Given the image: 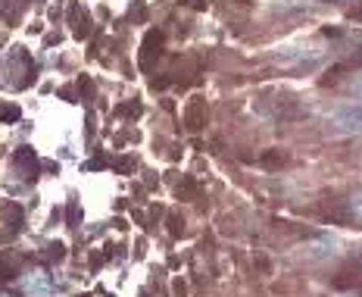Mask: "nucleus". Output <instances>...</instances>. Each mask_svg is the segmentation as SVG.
Wrapping results in <instances>:
<instances>
[{
  "instance_id": "10",
  "label": "nucleus",
  "mask_w": 362,
  "mask_h": 297,
  "mask_svg": "<svg viewBox=\"0 0 362 297\" xmlns=\"http://www.w3.org/2000/svg\"><path fill=\"white\" fill-rule=\"evenodd\" d=\"M347 91H350V97H356V101H362V72H356V76L350 78Z\"/></svg>"
},
{
  "instance_id": "9",
  "label": "nucleus",
  "mask_w": 362,
  "mask_h": 297,
  "mask_svg": "<svg viewBox=\"0 0 362 297\" xmlns=\"http://www.w3.org/2000/svg\"><path fill=\"white\" fill-rule=\"evenodd\" d=\"M350 213H353V219L362 226V185L353 191V194H350Z\"/></svg>"
},
{
  "instance_id": "2",
  "label": "nucleus",
  "mask_w": 362,
  "mask_h": 297,
  "mask_svg": "<svg viewBox=\"0 0 362 297\" xmlns=\"http://www.w3.org/2000/svg\"><path fill=\"white\" fill-rule=\"evenodd\" d=\"M22 294L25 297H50L53 294V278L44 266H31L22 278Z\"/></svg>"
},
{
  "instance_id": "11",
  "label": "nucleus",
  "mask_w": 362,
  "mask_h": 297,
  "mask_svg": "<svg viewBox=\"0 0 362 297\" xmlns=\"http://www.w3.org/2000/svg\"><path fill=\"white\" fill-rule=\"evenodd\" d=\"M19 116H22V113H19V107H16V103H0V119L16 122Z\"/></svg>"
},
{
  "instance_id": "6",
  "label": "nucleus",
  "mask_w": 362,
  "mask_h": 297,
  "mask_svg": "<svg viewBox=\"0 0 362 297\" xmlns=\"http://www.w3.org/2000/svg\"><path fill=\"white\" fill-rule=\"evenodd\" d=\"M331 247H334V241H328V238H322V241H316V244H309V247H303V260L306 263H316V260H328L331 253Z\"/></svg>"
},
{
  "instance_id": "16",
  "label": "nucleus",
  "mask_w": 362,
  "mask_h": 297,
  "mask_svg": "<svg viewBox=\"0 0 362 297\" xmlns=\"http://www.w3.org/2000/svg\"><path fill=\"white\" fill-rule=\"evenodd\" d=\"M85 297H87V294H85Z\"/></svg>"
},
{
  "instance_id": "3",
  "label": "nucleus",
  "mask_w": 362,
  "mask_h": 297,
  "mask_svg": "<svg viewBox=\"0 0 362 297\" xmlns=\"http://www.w3.org/2000/svg\"><path fill=\"white\" fill-rule=\"evenodd\" d=\"M184 126L191 128V132H197V128L206 126V101L203 97H191L184 107Z\"/></svg>"
},
{
  "instance_id": "1",
  "label": "nucleus",
  "mask_w": 362,
  "mask_h": 297,
  "mask_svg": "<svg viewBox=\"0 0 362 297\" xmlns=\"http://www.w3.org/2000/svg\"><path fill=\"white\" fill-rule=\"evenodd\" d=\"M0 82L10 91H22L35 82V63H31L25 47H12V51L6 53V60L0 63Z\"/></svg>"
},
{
  "instance_id": "7",
  "label": "nucleus",
  "mask_w": 362,
  "mask_h": 297,
  "mask_svg": "<svg viewBox=\"0 0 362 297\" xmlns=\"http://www.w3.org/2000/svg\"><path fill=\"white\" fill-rule=\"evenodd\" d=\"M19 266H22V257L12 251H6L3 257H0V282H6V278H16Z\"/></svg>"
},
{
  "instance_id": "13",
  "label": "nucleus",
  "mask_w": 362,
  "mask_h": 297,
  "mask_svg": "<svg viewBox=\"0 0 362 297\" xmlns=\"http://www.w3.org/2000/svg\"><path fill=\"white\" fill-rule=\"evenodd\" d=\"M284 163V153H268V157H262V166H278Z\"/></svg>"
},
{
  "instance_id": "5",
  "label": "nucleus",
  "mask_w": 362,
  "mask_h": 297,
  "mask_svg": "<svg viewBox=\"0 0 362 297\" xmlns=\"http://www.w3.org/2000/svg\"><path fill=\"white\" fill-rule=\"evenodd\" d=\"M12 163H16L19 172H25L22 178H28V176L35 178V163H37V160H35V151H31V147H19L16 157H12Z\"/></svg>"
},
{
  "instance_id": "8",
  "label": "nucleus",
  "mask_w": 362,
  "mask_h": 297,
  "mask_svg": "<svg viewBox=\"0 0 362 297\" xmlns=\"http://www.w3.org/2000/svg\"><path fill=\"white\" fill-rule=\"evenodd\" d=\"M153 47H162V35L160 32H150L147 41H144V53H141V66H144V69L153 66Z\"/></svg>"
},
{
  "instance_id": "15",
  "label": "nucleus",
  "mask_w": 362,
  "mask_h": 297,
  "mask_svg": "<svg viewBox=\"0 0 362 297\" xmlns=\"http://www.w3.org/2000/svg\"><path fill=\"white\" fill-rule=\"evenodd\" d=\"M0 297H12V294H6V291H0Z\"/></svg>"
},
{
  "instance_id": "12",
  "label": "nucleus",
  "mask_w": 362,
  "mask_h": 297,
  "mask_svg": "<svg viewBox=\"0 0 362 297\" xmlns=\"http://www.w3.org/2000/svg\"><path fill=\"white\" fill-rule=\"evenodd\" d=\"M197 194V185H193V178H184V185H178V197H193Z\"/></svg>"
},
{
  "instance_id": "14",
  "label": "nucleus",
  "mask_w": 362,
  "mask_h": 297,
  "mask_svg": "<svg viewBox=\"0 0 362 297\" xmlns=\"http://www.w3.org/2000/svg\"><path fill=\"white\" fill-rule=\"evenodd\" d=\"M116 169H122V172L135 169V160H119V163H116Z\"/></svg>"
},
{
  "instance_id": "4",
  "label": "nucleus",
  "mask_w": 362,
  "mask_h": 297,
  "mask_svg": "<svg viewBox=\"0 0 362 297\" xmlns=\"http://www.w3.org/2000/svg\"><path fill=\"white\" fill-rule=\"evenodd\" d=\"M331 122L341 132H362V110H334Z\"/></svg>"
}]
</instances>
